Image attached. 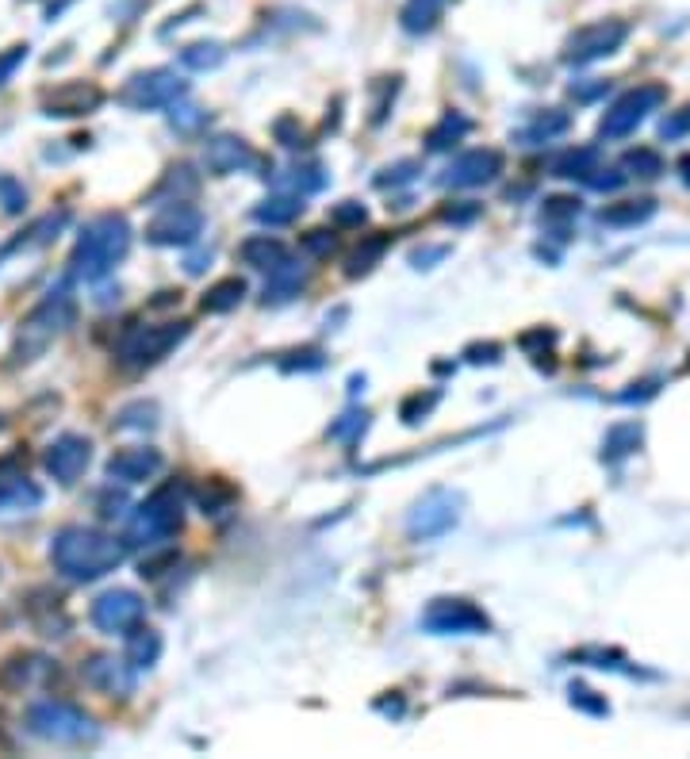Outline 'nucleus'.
I'll return each mask as SVG.
<instances>
[{
	"instance_id": "obj_1",
	"label": "nucleus",
	"mask_w": 690,
	"mask_h": 759,
	"mask_svg": "<svg viewBox=\"0 0 690 759\" xmlns=\"http://www.w3.org/2000/svg\"><path fill=\"white\" fill-rule=\"evenodd\" d=\"M127 560V541L112 537L92 525H66L50 537V564L69 584H92L104 579Z\"/></svg>"
},
{
	"instance_id": "obj_33",
	"label": "nucleus",
	"mask_w": 690,
	"mask_h": 759,
	"mask_svg": "<svg viewBox=\"0 0 690 759\" xmlns=\"http://www.w3.org/2000/svg\"><path fill=\"white\" fill-rule=\"evenodd\" d=\"M223 58H227L223 43H189V46L181 50V66L196 69V73H207V69H219Z\"/></svg>"
},
{
	"instance_id": "obj_48",
	"label": "nucleus",
	"mask_w": 690,
	"mask_h": 759,
	"mask_svg": "<svg viewBox=\"0 0 690 759\" xmlns=\"http://www.w3.org/2000/svg\"><path fill=\"white\" fill-rule=\"evenodd\" d=\"M169 120H173V127H181V131H192V127H200V123L207 120L200 107H177L173 104V112H169Z\"/></svg>"
},
{
	"instance_id": "obj_47",
	"label": "nucleus",
	"mask_w": 690,
	"mask_h": 759,
	"mask_svg": "<svg viewBox=\"0 0 690 759\" xmlns=\"http://www.w3.org/2000/svg\"><path fill=\"white\" fill-rule=\"evenodd\" d=\"M572 706H579V710H587V714H610V706H607V699H595V691H587V687H572Z\"/></svg>"
},
{
	"instance_id": "obj_43",
	"label": "nucleus",
	"mask_w": 690,
	"mask_h": 759,
	"mask_svg": "<svg viewBox=\"0 0 690 759\" xmlns=\"http://www.w3.org/2000/svg\"><path fill=\"white\" fill-rule=\"evenodd\" d=\"M330 219H335V227H361V223L369 219V212H364L357 200H342V204H335Z\"/></svg>"
},
{
	"instance_id": "obj_8",
	"label": "nucleus",
	"mask_w": 690,
	"mask_h": 759,
	"mask_svg": "<svg viewBox=\"0 0 690 759\" xmlns=\"http://www.w3.org/2000/svg\"><path fill=\"white\" fill-rule=\"evenodd\" d=\"M668 100V89L664 84H641V89L625 92V97H618L614 104H610V112L602 115V127L599 135L602 138H625L633 135V131L641 127V123L648 120V115L656 112V107Z\"/></svg>"
},
{
	"instance_id": "obj_14",
	"label": "nucleus",
	"mask_w": 690,
	"mask_h": 759,
	"mask_svg": "<svg viewBox=\"0 0 690 759\" xmlns=\"http://www.w3.org/2000/svg\"><path fill=\"white\" fill-rule=\"evenodd\" d=\"M43 464L61 487H73L84 476V468L92 464V441L81 438V433H61V438H54L46 445Z\"/></svg>"
},
{
	"instance_id": "obj_17",
	"label": "nucleus",
	"mask_w": 690,
	"mask_h": 759,
	"mask_svg": "<svg viewBox=\"0 0 690 759\" xmlns=\"http://www.w3.org/2000/svg\"><path fill=\"white\" fill-rule=\"evenodd\" d=\"M81 679L92 691L108 694V699H131V694H135V668L108 653L89 656V660L81 664Z\"/></svg>"
},
{
	"instance_id": "obj_26",
	"label": "nucleus",
	"mask_w": 690,
	"mask_h": 759,
	"mask_svg": "<svg viewBox=\"0 0 690 759\" xmlns=\"http://www.w3.org/2000/svg\"><path fill=\"white\" fill-rule=\"evenodd\" d=\"M38 502H43V487L31 484L27 476L0 479V514H8V510H35Z\"/></svg>"
},
{
	"instance_id": "obj_15",
	"label": "nucleus",
	"mask_w": 690,
	"mask_h": 759,
	"mask_svg": "<svg viewBox=\"0 0 690 759\" xmlns=\"http://www.w3.org/2000/svg\"><path fill=\"white\" fill-rule=\"evenodd\" d=\"M100 104H104V89L97 81H66L43 92V115H50V120L92 115Z\"/></svg>"
},
{
	"instance_id": "obj_3",
	"label": "nucleus",
	"mask_w": 690,
	"mask_h": 759,
	"mask_svg": "<svg viewBox=\"0 0 690 759\" xmlns=\"http://www.w3.org/2000/svg\"><path fill=\"white\" fill-rule=\"evenodd\" d=\"M77 319V299L69 292V284H58L43 296V304L20 322L15 330V345H12V361L15 365H31L38 361Z\"/></svg>"
},
{
	"instance_id": "obj_35",
	"label": "nucleus",
	"mask_w": 690,
	"mask_h": 759,
	"mask_svg": "<svg viewBox=\"0 0 690 759\" xmlns=\"http://www.w3.org/2000/svg\"><path fill=\"white\" fill-rule=\"evenodd\" d=\"M637 445H641V426H637V422H630V426H614V430L607 433V445H602V456H610V461H618V456H630Z\"/></svg>"
},
{
	"instance_id": "obj_29",
	"label": "nucleus",
	"mask_w": 690,
	"mask_h": 759,
	"mask_svg": "<svg viewBox=\"0 0 690 759\" xmlns=\"http://www.w3.org/2000/svg\"><path fill=\"white\" fill-rule=\"evenodd\" d=\"M38 671H46V660L43 656H12V660L0 668V687H8V691H23V687L31 683V679L38 676Z\"/></svg>"
},
{
	"instance_id": "obj_23",
	"label": "nucleus",
	"mask_w": 690,
	"mask_h": 759,
	"mask_svg": "<svg viewBox=\"0 0 690 759\" xmlns=\"http://www.w3.org/2000/svg\"><path fill=\"white\" fill-rule=\"evenodd\" d=\"M158 660H161V633L138 622L135 630L127 633V664L135 671H143V668H154Z\"/></svg>"
},
{
	"instance_id": "obj_32",
	"label": "nucleus",
	"mask_w": 690,
	"mask_h": 759,
	"mask_svg": "<svg viewBox=\"0 0 690 759\" xmlns=\"http://www.w3.org/2000/svg\"><path fill=\"white\" fill-rule=\"evenodd\" d=\"M564 131H568V115H564V112H545V115H538L530 127L518 131V138H522L525 146H538V143H548V138L564 135Z\"/></svg>"
},
{
	"instance_id": "obj_27",
	"label": "nucleus",
	"mask_w": 690,
	"mask_h": 759,
	"mask_svg": "<svg viewBox=\"0 0 690 759\" xmlns=\"http://www.w3.org/2000/svg\"><path fill=\"white\" fill-rule=\"evenodd\" d=\"M242 299H246V281L242 276H227V281H219L207 288V296L200 299V307H204L207 315H227V311H235Z\"/></svg>"
},
{
	"instance_id": "obj_24",
	"label": "nucleus",
	"mask_w": 690,
	"mask_h": 759,
	"mask_svg": "<svg viewBox=\"0 0 690 759\" xmlns=\"http://www.w3.org/2000/svg\"><path fill=\"white\" fill-rule=\"evenodd\" d=\"M472 131V120L464 112H445L441 115L438 123H433L430 131H426V150H433V154H445V150H453L456 143H461L464 135Z\"/></svg>"
},
{
	"instance_id": "obj_22",
	"label": "nucleus",
	"mask_w": 690,
	"mask_h": 759,
	"mask_svg": "<svg viewBox=\"0 0 690 759\" xmlns=\"http://www.w3.org/2000/svg\"><path fill=\"white\" fill-rule=\"evenodd\" d=\"M304 215V196L299 192H281V196H269L253 207V219L265 223V227H289Z\"/></svg>"
},
{
	"instance_id": "obj_19",
	"label": "nucleus",
	"mask_w": 690,
	"mask_h": 759,
	"mask_svg": "<svg viewBox=\"0 0 690 759\" xmlns=\"http://www.w3.org/2000/svg\"><path fill=\"white\" fill-rule=\"evenodd\" d=\"M161 453L150 445H135V449H120V453L108 461V479H120V484H146L150 476L161 472Z\"/></svg>"
},
{
	"instance_id": "obj_39",
	"label": "nucleus",
	"mask_w": 690,
	"mask_h": 759,
	"mask_svg": "<svg viewBox=\"0 0 690 759\" xmlns=\"http://www.w3.org/2000/svg\"><path fill=\"white\" fill-rule=\"evenodd\" d=\"M323 184H327V169H323V166H299V169H292V189H296L299 196H307V192H319Z\"/></svg>"
},
{
	"instance_id": "obj_49",
	"label": "nucleus",
	"mask_w": 690,
	"mask_h": 759,
	"mask_svg": "<svg viewBox=\"0 0 690 759\" xmlns=\"http://www.w3.org/2000/svg\"><path fill=\"white\" fill-rule=\"evenodd\" d=\"M664 138H679V135H687L690 131V104L683 107V112H676L671 120H664Z\"/></svg>"
},
{
	"instance_id": "obj_10",
	"label": "nucleus",
	"mask_w": 690,
	"mask_h": 759,
	"mask_svg": "<svg viewBox=\"0 0 690 759\" xmlns=\"http://www.w3.org/2000/svg\"><path fill=\"white\" fill-rule=\"evenodd\" d=\"M461 507H464L461 495L449 491V487H438V491L422 495V499L415 502V510L407 514V533L415 541L441 537V533H449L461 522Z\"/></svg>"
},
{
	"instance_id": "obj_7",
	"label": "nucleus",
	"mask_w": 690,
	"mask_h": 759,
	"mask_svg": "<svg viewBox=\"0 0 690 759\" xmlns=\"http://www.w3.org/2000/svg\"><path fill=\"white\" fill-rule=\"evenodd\" d=\"M189 97V81L177 77L173 69H146L135 73L120 89V104L131 112H158V107H173Z\"/></svg>"
},
{
	"instance_id": "obj_30",
	"label": "nucleus",
	"mask_w": 690,
	"mask_h": 759,
	"mask_svg": "<svg viewBox=\"0 0 690 759\" xmlns=\"http://www.w3.org/2000/svg\"><path fill=\"white\" fill-rule=\"evenodd\" d=\"M66 223H69V212H50V215H43V219L31 223L27 235H23L20 242L8 246V250H35V246L54 242V238H58V230L66 227Z\"/></svg>"
},
{
	"instance_id": "obj_18",
	"label": "nucleus",
	"mask_w": 690,
	"mask_h": 759,
	"mask_svg": "<svg viewBox=\"0 0 690 759\" xmlns=\"http://www.w3.org/2000/svg\"><path fill=\"white\" fill-rule=\"evenodd\" d=\"M204 166L212 169L215 177H230V173H246V169L261 166V158L253 154V146L238 135H215L212 143L204 146Z\"/></svg>"
},
{
	"instance_id": "obj_21",
	"label": "nucleus",
	"mask_w": 690,
	"mask_h": 759,
	"mask_svg": "<svg viewBox=\"0 0 690 759\" xmlns=\"http://www.w3.org/2000/svg\"><path fill=\"white\" fill-rule=\"evenodd\" d=\"M238 258H242L250 269H258V273H273L276 265L289 261V246L273 235H250L242 246H238Z\"/></svg>"
},
{
	"instance_id": "obj_11",
	"label": "nucleus",
	"mask_w": 690,
	"mask_h": 759,
	"mask_svg": "<svg viewBox=\"0 0 690 759\" xmlns=\"http://www.w3.org/2000/svg\"><path fill=\"white\" fill-rule=\"evenodd\" d=\"M200 235H204V212L189 200H169L146 223V242L150 246H192Z\"/></svg>"
},
{
	"instance_id": "obj_34",
	"label": "nucleus",
	"mask_w": 690,
	"mask_h": 759,
	"mask_svg": "<svg viewBox=\"0 0 690 759\" xmlns=\"http://www.w3.org/2000/svg\"><path fill=\"white\" fill-rule=\"evenodd\" d=\"M387 242H392V238H387V235H376V238H369V242H364L361 250L349 253V261H346V276H364V273H369V269L376 265L380 258H384Z\"/></svg>"
},
{
	"instance_id": "obj_52",
	"label": "nucleus",
	"mask_w": 690,
	"mask_h": 759,
	"mask_svg": "<svg viewBox=\"0 0 690 759\" xmlns=\"http://www.w3.org/2000/svg\"><path fill=\"white\" fill-rule=\"evenodd\" d=\"M207 261H212V253H196V258H189V265H184V269H189L192 276H200L207 269Z\"/></svg>"
},
{
	"instance_id": "obj_44",
	"label": "nucleus",
	"mask_w": 690,
	"mask_h": 759,
	"mask_svg": "<svg viewBox=\"0 0 690 759\" xmlns=\"http://www.w3.org/2000/svg\"><path fill=\"white\" fill-rule=\"evenodd\" d=\"M364 426H369V415H357V410H349V415H342V422H335L330 426V438H338V441H349V438H357V433H364Z\"/></svg>"
},
{
	"instance_id": "obj_46",
	"label": "nucleus",
	"mask_w": 690,
	"mask_h": 759,
	"mask_svg": "<svg viewBox=\"0 0 690 759\" xmlns=\"http://www.w3.org/2000/svg\"><path fill=\"white\" fill-rule=\"evenodd\" d=\"M276 138H281V146H289V150H296V146H307V135L304 127H296V120L292 115H284V120H276Z\"/></svg>"
},
{
	"instance_id": "obj_4",
	"label": "nucleus",
	"mask_w": 690,
	"mask_h": 759,
	"mask_svg": "<svg viewBox=\"0 0 690 759\" xmlns=\"http://www.w3.org/2000/svg\"><path fill=\"white\" fill-rule=\"evenodd\" d=\"M31 737L46 740V745H97L100 729L84 710H77L73 702L61 699H38L23 714Z\"/></svg>"
},
{
	"instance_id": "obj_16",
	"label": "nucleus",
	"mask_w": 690,
	"mask_h": 759,
	"mask_svg": "<svg viewBox=\"0 0 690 759\" xmlns=\"http://www.w3.org/2000/svg\"><path fill=\"white\" fill-rule=\"evenodd\" d=\"M499 173H502L499 150H468L449 161V169L441 173V184L445 189H484V184L499 181Z\"/></svg>"
},
{
	"instance_id": "obj_2",
	"label": "nucleus",
	"mask_w": 690,
	"mask_h": 759,
	"mask_svg": "<svg viewBox=\"0 0 690 759\" xmlns=\"http://www.w3.org/2000/svg\"><path fill=\"white\" fill-rule=\"evenodd\" d=\"M131 250V223L123 215H97L92 223H84V230L77 235V246L69 253V273L84 284H97L127 258Z\"/></svg>"
},
{
	"instance_id": "obj_6",
	"label": "nucleus",
	"mask_w": 690,
	"mask_h": 759,
	"mask_svg": "<svg viewBox=\"0 0 690 759\" xmlns=\"http://www.w3.org/2000/svg\"><path fill=\"white\" fill-rule=\"evenodd\" d=\"M184 338H189V322H135L115 342V361L138 373V369H150L161 358H169V350H177Z\"/></svg>"
},
{
	"instance_id": "obj_41",
	"label": "nucleus",
	"mask_w": 690,
	"mask_h": 759,
	"mask_svg": "<svg viewBox=\"0 0 690 759\" xmlns=\"http://www.w3.org/2000/svg\"><path fill=\"white\" fill-rule=\"evenodd\" d=\"M0 204H4L8 215H20L23 207H27V192H23V184H15L12 177H0Z\"/></svg>"
},
{
	"instance_id": "obj_51",
	"label": "nucleus",
	"mask_w": 690,
	"mask_h": 759,
	"mask_svg": "<svg viewBox=\"0 0 690 759\" xmlns=\"http://www.w3.org/2000/svg\"><path fill=\"white\" fill-rule=\"evenodd\" d=\"M441 215H445L449 223H468V219H476V215H479V204H468V207H445V212H441Z\"/></svg>"
},
{
	"instance_id": "obj_38",
	"label": "nucleus",
	"mask_w": 690,
	"mask_h": 759,
	"mask_svg": "<svg viewBox=\"0 0 690 759\" xmlns=\"http://www.w3.org/2000/svg\"><path fill=\"white\" fill-rule=\"evenodd\" d=\"M438 399H441V392H426V395H422V392H415V395H410V399H403L399 418H403V422H407V426H415L418 418H426L433 407H438Z\"/></svg>"
},
{
	"instance_id": "obj_40",
	"label": "nucleus",
	"mask_w": 690,
	"mask_h": 759,
	"mask_svg": "<svg viewBox=\"0 0 690 759\" xmlns=\"http://www.w3.org/2000/svg\"><path fill=\"white\" fill-rule=\"evenodd\" d=\"M27 50H31L27 43H15V46H8V50H0V89L20 73V66L27 61Z\"/></svg>"
},
{
	"instance_id": "obj_45",
	"label": "nucleus",
	"mask_w": 690,
	"mask_h": 759,
	"mask_svg": "<svg viewBox=\"0 0 690 759\" xmlns=\"http://www.w3.org/2000/svg\"><path fill=\"white\" fill-rule=\"evenodd\" d=\"M338 246V238L330 235V230H307L304 235V250L312 253V258H330Z\"/></svg>"
},
{
	"instance_id": "obj_31",
	"label": "nucleus",
	"mask_w": 690,
	"mask_h": 759,
	"mask_svg": "<svg viewBox=\"0 0 690 759\" xmlns=\"http://www.w3.org/2000/svg\"><path fill=\"white\" fill-rule=\"evenodd\" d=\"M591 173H599V154H595L591 146L568 150L553 161V177H579V181H591Z\"/></svg>"
},
{
	"instance_id": "obj_37",
	"label": "nucleus",
	"mask_w": 690,
	"mask_h": 759,
	"mask_svg": "<svg viewBox=\"0 0 690 759\" xmlns=\"http://www.w3.org/2000/svg\"><path fill=\"white\" fill-rule=\"evenodd\" d=\"M625 169H630V177H645V181H653V177L664 173V158L656 150H630L625 154Z\"/></svg>"
},
{
	"instance_id": "obj_36",
	"label": "nucleus",
	"mask_w": 690,
	"mask_h": 759,
	"mask_svg": "<svg viewBox=\"0 0 690 759\" xmlns=\"http://www.w3.org/2000/svg\"><path fill=\"white\" fill-rule=\"evenodd\" d=\"M115 426L120 430H154L158 426V407L154 403H131L115 415Z\"/></svg>"
},
{
	"instance_id": "obj_9",
	"label": "nucleus",
	"mask_w": 690,
	"mask_h": 759,
	"mask_svg": "<svg viewBox=\"0 0 690 759\" xmlns=\"http://www.w3.org/2000/svg\"><path fill=\"white\" fill-rule=\"evenodd\" d=\"M422 630L438 637H472L491 630V618L468 599H433L422 610Z\"/></svg>"
},
{
	"instance_id": "obj_12",
	"label": "nucleus",
	"mask_w": 690,
	"mask_h": 759,
	"mask_svg": "<svg viewBox=\"0 0 690 759\" xmlns=\"http://www.w3.org/2000/svg\"><path fill=\"white\" fill-rule=\"evenodd\" d=\"M625 38H630V23H622V20L587 23V27H579L576 35L568 38L564 61H568V66H591V61L610 58V54L622 50Z\"/></svg>"
},
{
	"instance_id": "obj_25",
	"label": "nucleus",
	"mask_w": 690,
	"mask_h": 759,
	"mask_svg": "<svg viewBox=\"0 0 690 759\" xmlns=\"http://www.w3.org/2000/svg\"><path fill=\"white\" fill-rule=\"evenodd\" d=\"M441 12H445V0H407L399 8V27L407 35H426V31L438 27Z\"/></svg>"
},
{
	"instance_id": "obj_13",
	"label": "nucleus",
	"mask_w": 690,
	"mask_h": 759,
	"mask_svg": "<svg viewBox=\"0 0 690 759\" xmlns=\"http://www.w3.org/2000/svg\"><path fill=\"white\" fill-rule=\"evenodd\" d=\"M143 614H146V602L138 599L135 591H127V587L97 594V602H92V610H89L92 625H97L100 633H108V637H127V633L143 622Z\"/></svg>"
},
{
	"instance_id": "obj_50",
	"label": "nucleus",
	"mask_w": 690,
	"mask_h": 759,
	"mask_svg": "<svg viewBox=\"0 0 690 759\" xmlns=\"http://www.w3.org/2000/svg\"><path fill=\"white\" fill-rule=\"evenodd\" d=\"M441 258H449V246H438V250H418V253H410V261H415V269H430V261H441Z\"/></svg>"
},
{
	"instance_id": "obj_20",
	"label": "nucleus",
	"mask_w": 690,
	"mask_h": 759,
	"mask_svg": "<svg viewBox=\"0 0 690 759\" xmlns=\"http://www.w3.org/2000/svg\"><path fill=\"white\" fill-rule=\"evenodd\" d=\"M307 288V269L299 265V261H284V265H276L273 273H269L265 281V296H261V304L265 307H281V304H292V299L299 296V292Z\"/></svg>"
},
{
	"instance_id": "obj_42",
	"label": "nucleus",
	"mask_w": 690,
	"mask_h": 759,
	"mask_svg": "<svg viewBox=\"0 0 690 759\" xmlns=\"http://www.w3.org/2000/svg\"><path fill=\"white\" fill-rule=\"evenodd\" d=\"M418 177V166L415 161H399V166H387L384 173L376 177V189H395V184H407Z\"/></svg>"
},
{
	"instance_id": "obj_53",
	"label": "nucleus",
	"mask_w": 690,
	"mask_h": 759,
	"mask_svg": "<svg viewBox=\"0 0 690 759\" xmlns=\"http://www.w3.org/2000/svg\"><path fill=\"white\" fill-rule=\"evenodd\" d=\"M679 169H683V181L690 184V158H683V161H679Z\"/></svg>"
},
{
	"instance_id": "obj_28",
	"label": "nucleus",
	"mask_w": 690,
	"mask_h": 759,
	"mask_svg": "<svg viewBox=\"0 0 690 759\" xmlns=\"http://www.w3.org/2000/svg\"><path fill=\"white\" fill-rule=\"evenodd\" d=\"M656 215V200H622V204H610L599 212V219L607 227H637V223L653 219Z\"/></svg>"
},
{
	"instance_id": "obj_5",
	"label": "nucleus",
	"mask_w": 690,
	"mask_h": 759,
	"mask_svg": "<svg viewBox=\"0 0 690 759\" xmlns=\"http://www.w3.org/2000/svg\"><path fill=\"white\" fill-rule=\"evenodd\" d=\"M181 522H184V487L181 484H166V487H158L150 499L135 507L127 541H131V545L158 548V545H166L177 530H181Z\"/></svg>"
}]
</instances>
